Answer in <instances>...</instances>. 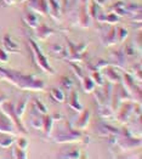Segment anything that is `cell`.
I'll return each instance as SVG.
<instances>
[{"label": "cell", "instance_id": "41", "mask_svg": "<svg viewBox=\"0 0 142 159\" xmlns=\"http://www.w3.org/2000/svg\"><path fill=\"white\" fill-rule=\"evenodd\" d=\"M17 146L20 147V148H22V149H27V147H28V140H26L25 137H20L17 140Z\"/></svg>", "mask_w": 142, "mask_h": 159}, {"label": "cell", "instance_id": "39", "mask_svg": "<svg viewBox=\"0 0 142 159\" xmlns=\"http://www.w3.org/2000/svg\"><path fill=\"white\" fill-rule=\"evenodd\" d=\"M123 52H124V55H125V56L134 57V56L136 55V49H135V46H132V45H126Z\"/></svg>", "mask_w": 142, "mask_h": 159}, {"label": "cell", "instance_id": "28", "mask_svg": "<svg viewBox=\"0 0 142 159\" xmlns=\"http://www.w3.org/2000/svg\"><path fill=\"white\" fill-rule=\"evenodd\" d=\"M128 73H129L134 79H137L139 81H141L142 72H141V65H140V63H134V65L131 66V68L128 70Z\"/></svg>", "mask_w": 142, "mask_h": 159}, {"label": "cell", "instance_id": "12", "mask_svg": "<svg viewBox=\"0 0 142 159\" xmlns=\"http://www.w3.org/2000/svg\"><path fill=\"white\" fill-rule=\"evenodd\" d=\"M49 5V16L53 18L55 21L60 22L61 21V15H62V6L57 0H48Z\"/></svg>", "mask_w": 142, "mask_h": 159}, {"label": "cell", "instance_id": "6", "mask_svg": "<svg viewBox=\"0 0 142 159\" xmlns=\"http://www.w3.org/2000/svg\"><path fill=\"white\" fill-rule=\"evenodd\" d=\"M17 131V128L15 125L12 119L5 114L2 111H0V134H6V135H12L15 136Z\"/></svg>", "mask_w": 142, "mask_h": 159}, {"label": "cell", "instance_id": "31", "mask_svg": "<svg viewBox=\"0 0 142 159\" xmlns=\"http://www.w3.org/2000/svg\"><path fill=\"white\" fill-rule=\"evenodd\" d=\"M86 9H88L89 16L92 17V18H96V16L98 15V5L96 4L95 0H91V2L89 4V5L86 4Z\"/></svg>", "mask_w": 142, "mask_h": 159}, {"label": "cell", "instance_id": "10", "mask_svg": "<svg viewBox=\"0 0 142 159\" xmlns=\"http://www.w3.org/2000/svg\"><path fill=\"white\" fill-rule=\"evenodd\" d=\"M132 105H134V103H131V101H128V102H125V103L123 102V105L119 108V111H118V112L116 111L117 121H119V123H121V124H125V123L129 121L130 117H131V114H132Z\"/></svg>", "mask_w": 142, "mask_h": 159}, {"label": "cell", "instance_id": "7", "mask_svg": "<svg viewBox=\"0 0 142 159\" xmlns=\"http://www.w3.org/2000/svg\"><path fill=\"white\" fill-rule=\"evenodd\" d=\"M27 6L32 12L40 16H49L48 0H27Z\"/></svg>", "mask_w": 142, "mask_h": 159}, {"label": "cell", "instance_id": "40", "mask_svg": "<svg viewBox=\"0 0 142 159\" xmlns=\"http://www.w3.org/2000/svg\"><path fill=\"white\" fill-rule=\"evenodd\" d=\"M9 62V52L5 49H0V63Z\"/></svg>", "mask_w": 142, "mask_h": 159}, {"label": "cell", "instance_id": "2", "mask_svg": "<svg viewBox=\"0 0 142 159\" xmlns=\"http://www.w3.org/2000/svg\"><path fill=\"white\" fill-rule=\"evenodd\" d=\"M57 125L53 124L51 135L49 139H51L56 143H68V142H80L84 136L78 129H74L69 121L58 120L56 121Z\"/></svg>", "mask_w": 142, "mask_h": 159}, {"label": "cell", "instance_id": "38", "mask_svg": "<svg viewBox=\"0 0 142 159\" xmlns=\"http://www.w3.org/2000/svg\"><path fill=\"white\" fill-rule=\"evenodd\" d=\"M126 11L130 13V15H134V13H141V6L139 4H131L129 6L125 7Z\"/></svg>", "mask_w": 142, "mask_h": 159}, {"label": "cell", "instance_id": "26", "mask_svg": "<svg viewBox=\"0 0 142 159\" xmlns=\"http://www.w3.org/2000/svg\"><path fill=\"white\" fill-rule=\"evenodd\" d=\"M13 142H15V137L12 135L2 134L0 136V148H9L12 146Z\"/></svg>", "mask_w": 142, "mask_h": 159}, {"label": "cell", "instance_id": "15", "mask_svg": "<svg viewBox=\"0 0 142 159\" xmlns=\"http://www.w3.org/2000/svg\"><path fill=\"white\" fill-rule=\"evenodd\" d=\"M102 70H103V74L102 75H103V78H106L107 83H109V84H118V83L121 81V77L117 73L114 68L107 66Z\"/></svg>", "mask_w": 142, "mask_h": 159}, {"label": "cell", "instance_id": "24", "mask_svg": "<svg viewBox=\"0 0 142 159\" xmlns=\"http://www.w3.org/2000/svg\"><path fill=\"white\" fill-rule=\"evenodd\" d=\"M50 96H51V98L53 101H56L58 103H63L66 101V93L62 90L57 89V88H52L50 90Z\"/></svg>", "mask_w": 142, "mask_h": 159}, {"label": "cell", "instance_id": "33", "mask_svg": "<svg viewBox=\"0 0 142 159\" xmlns=\"http://www.w3.org/2000/svg\"><path fill=\"white\" fill-rule=\"evenodd\" d=\"M98 114L102 118H111L113 116V111L109 108L108 105H101L98 106Z\"/></svg>", "mask_w": 142, "mask_h": 159}, {"label": "cell", "instance_id": "25", "mask_svg": "<svg viewBox=\"0 0 142 159\" xmlns=\"http://www.w3.org/2000/svg\"><path fill=\"white\" fill-rule=\"evenodd\" d=\"M80 81H81V85H83V89H84L85 93H90L95 90V86H96V85H95L94 80L91 79V77H86V75H85Z\"/></svg>", "mask_w": 142, "mask_h": 159}, {"label": "cell", "instance_id": "13", "mask_svg": "<svg viewBox=\"0 0 142 159\" xmlns=\"http://www.w3.org/2000/svg\"><path fill=\"white\" fill-rule=\"evenodd\" d=\"M2 45H4V49L9 53H18L21 51L20 45L11 38L10 34H5L2 37Z\"/></svg>", "mask_w": 142, "mask_h": 159}, {"label": "cell", "instance_id": "37", "mask_svg": "<svg viewBox=\"0 0 142 159\" xmlns=\"http://www.w3.org/2000/svg\"><path fill=\"white\" fill-rule=\"evenodd\" d=\"M119 20H120V17H119L116 12H112V13H109V15H106V21H104V23H107V25H116V23L119 22Z\"/></svg>", "mask_w": 142, "mask_h": 159}, {"label": "cell", "instance_id": "35", "mask_svg": "<svg viewBox=\"0 0 142 159\" xmlns=\"http://www.w3.org/2000/svg\"><path fill=\"white\" fill-rule=\"evenodd\" d=\"M61 86L65 89V91L69 93L73 89V81L69 79L68 77H61Z\"/></svg>", "mask_w": 142, "mask_h": 159}, {"label": "cell", "instance_id": "43", "mask_svg": "<svg viewBox=\"0 0 142 159\" xmlns=\"http://www.w3.org/2000/svg\"><path fill=\"white\" fill-rule=\"evenodd\" d=\"M2 2L6 6H12V5H15L17 2V0H2Z\"/></svg>", "mask_w": 142, "mask_h": 159}, {"label": "cell", "instance_id": "5", "mask_svg": "<svg viewBox=\"0 0 142 159\" xmlns=\"http://www.w3.org/2000/svg\"><path fill=\"white\" fill-rule=\"evenodd\" d=\"M101 41L106 46H113L118 43L116 33V26L114 25H107L106 27H102L101 29Z\"/></svg>", "mask_w": 142, "mask_h": 159}, {"label": "cell", "instance_id": "42", "mask_svg": "<svg viewBox=\"0 0 142 159\" xmlns=\"http://www.w3.org/2000/svg\"><path fill=\"white\" fill-rule=\"evenodd\" d=\"M50 116H51L53 123H56V121H58V120L63 119V117H62V114H61V113H53V114H50Z\"/></svg>", "mask_w": 142, "mask_h": 159}, {"label": "cell", "instance_id": "45", "mask_svg": "<svg viewBox=\"0 0 142 159\" xmlns=\"http://www.w3.org/2000/svg\"><path fill=\"white\" fill-rule=\"evenodd\" d=\"M95 1H96V4H97L98 6H102V5H103L107 0H95Z\"/></svg>", "mask_w": 142, "mask_h": 159}, {"label": "cell", "instance_id": "18", "mask_svg": "<svg viewBox=\"0 0 142 159\" xmlns=\"http://www.w3.org/2000/svg\"><path fill=\"white\" fill-rule=\"evenodd\" d=\"M22 20H23V22H25V25L28 26L29 28H32V29H34V28H37L39 26V17L37 13L34 12H27L23 15V17H22Z\"/></svg>", "mask_w": 142, "mask_h": 159}, {"label": "cell", "instance_id": "17", "mask_svg": "<svg viewBox=\"0 0 142 159\" xmlns=\"http://www.w3.org/2000/svg\"><path fill=\"white\" fill-rule=\"evenodd\" d=\"M109 63H112V66H117L118 68H124V65L126 63V56L124 55V52L121 50L112 52Z\"/></svg>", "mask_w": 142, "mask_h": 159}, {"label": "cell", "instance_id": "36", "mask_svg": "<svg viewBox=\"0 0 142 159\" xmlns=\"http://www.w3.org/2000/svg\"><path fill=\"white\" fill-rule=\"evenodd\" d=\"M33 107L38 111L39 113H41V114H46L48 113V108L44 106V103H41V101H39L38 98H33Z\"/></svg>", "mask_w": 142, "mask_h": 159}, {"label": "cell", "instance_id": "27", "mask_svg": "<svg viewBox=\"0 0 142 159\" xmlns=\"http://www.w3.org/2000/svg\"><path fill=\"white\" fill-rule=\"evenodd\" d=\"M56 158H68V159H74V158H80V151L79 149H72V151H62V153L55 156Z\"/></svg>", "mask_w": 142, "mask_h": 159}, {"label": "cell", "instance_id": "4", "mask_svg": "<svg viewBox=\"0 0 142 159\" xmlns=\"http://www.w3.org/2000/svg\"><path fill=\"white\" fill-rule=\"evenodd\" d=\"M0 111H2L5 114H7V116L12 119V121L15 123V125H16L18 133H22V134L27 133L26 128H25L23 124L21 123V119L16 116V113H15V111H13V105L11 103V102H9V100L4 101V102L0 105Z\"/></svg>", "mask_w": 142, "mask_h": 159}, {"label": "cell", "instance_id": "30", "mask_svg": "<svg viewBox=\"0 0 142 159\" xmlns=\"http://www.w3.org/2000/svg\"><path fill=\"white\" fill-rule=\"evenodd\" d=\"M91 79L94 80L95 85H98V86H103L104 84V78L102 75V73H100V70H92L91 72Z\"/></svg>", "mask_w": 142, "mask_h": 159}, {"label": "cell", "instance_id": "21", "mask_svg": "<svg viewBox=\"0 0 142 159\" xmlns=\"http://www.w3.org/2000/svg\"><path fill=\"white\" fill-rule=\"evenodd\" d=\"M27 105H28V97H27V96H23V97L17 102L16 106L13 105V111H15L16 116H17L20 119H21V118L23 117V114H25V111H26V108H27Z\"/></svg>", "mask_w": 142, "mask_h": 159}, {"label": "cell", "instance_id": "20", "mask_svg": "<svg viewBox=\"0 0 142 159\" xmlns=\"http://www.w3.org/2000/svg\"><path fill=\"white\" fill-rule=\"evenodd\" d=\"M52 126H53V120H52L51 116L48 114V113L44 114L43 116V129H41V131L44 133V135L46 137H50L52 131Z\"/></svg>", "mask_w": 142, "mask_h": 159}, {"label": "cell", "instance_id": "19", "mask_svg": "<svg viewBox=\"0 0 142 159\" xmlns=\"http://www.w3.org/2000/svg\"><path fill=\"white\" fill-rule=\"evenodd\" d=\"M80 117L78 118L77 120V124H76V128L78 130H84L86 129V126L89 125V121H90V112L86 109V111H81L80 112Z\"/></svg>", "mask_w": 142, "mask_h": 159}, {"label": "cell", "instance_id": "29", "mask_svg": "<svg viewBox=\"0 0 142 159\" xmlns=\"http://www.w3.org/2000/svg\"><path fill=\"white\" fill-rule=\"evenodd\" d=\"M116 33H117V40L118 43H124V40L128 38L129 32L128 29H125L124 27H116Z\"/></svg>", "mask_w": 142, "mask_h": 159}, {"label": "cell", "instance_id": "11", "mask_svg": "<svg viewBox=\"0 0 142 159\" xmlns=\"http://www.w3.org/2000/svg\"><path fill=\"white\" fill-rule=\"evenodd\" d=\"M34 30H35V38L38 40H41V41L46 40L49 37H51L55 33H57L55 29H52L49 26L44 25V23H41V25L39 23V26L37 28H34Z\"/></svg>", "mask_w": 142, "mask_h": 159}, {"label": "cell", "instance_id": "14", "mask_svg": "<svg viewBox=\"0 0 142 159\" xmlns=\"http://www.w3.org/2000/svg\"><path fill=\"white\" fill-rule=\"evenodd\" d=\"M43 116H44V114L39 113L38 111L33 107L32 111H30V113H29V124H30L34 129L41 130V129H43Z\"/></svg>", "mask_w": 142, "mask_h": 159}, {"label": "cell", "instance_id": "44", "mask_svg": "<svg viewBox=\"0 0 142 159\" xmlns=\"http://www.w3.org/2000/svg\"><path fill=\"white\" fill-rule=\"evenodd\" d=\"M7 100V97L5 96V95H2V93H0V105L4 102V101H6Z\"/></svg>", "mask_w": 142, "mask_h": 159}, {"label": "cell", "instance_id": "22", "mask_svg": "<svg viewBox=\"0 0 142 159\" xmlns=\"http://www.w3.org/2000/svg\"><path fill=\"white\" fill-rule=\"evenodd\" d=\"M50 52L55 57H58V58H66V56H67L66 48L63 45H60V44H52L50 46Z\"/></svg>", "mask_w": 142, "mask_h": 159}, {"label": "cell", "instance_id": "23", "mask_svg": "<svg viewBox=\"0 0 142 159\" xmlns=\"http://www.w3.org/2000/svg\"><path fill=\"white\" fill-rule=\"evenodd\" d=\"M107 66H109L108 61H106L103 58H95L94 62H90L88 65V68L91 69V70H102Z\"/></svg>", "mask_w": 142, "mask_h": 159}, {"label": "cell", "instance_id": "8", "mask_svg": "<svg viewBox=\"0 0 142 159\" xmlns=\"http://www.w3.org/2000/svg\"><path fill=\"white\" fill-rule=\"evenodd\" d=\"M77 16H76V25H78L81 28H88L90 26V16L88 13V9H86V4H80L78 10L76 11Z\"/></svg>", "mask_w": 142, "mask_h": 159}, {"label": "cell", "instance_id": "1", "mask_svg": "<svg viewBox=\"0 0 142 159\" xmlns=\"http://www.w3.org/2000/svg\"><path fill=\"white\" fill-rule=\"evenodd\" d=\"M0 79L10 81L15 86L26 91H43L45 90V83L38 79L33 74H23L13 69L0 67Z\"/></svg>", "mask_w": 142, "mask_h": 159}, {"label": "cell", "instance_id": "9", "mask_svg": "<svg viewBox=\"0 0 142 159\" xmlns=\"http://www.w3.org/2000/svg\"><path fill=\"white\" fill-rule=\"evenodd\" d=\"M116 145L120 147L121 151H129V149H134L136 147L141 146V140L140 137L135 139L134 136H126V137H118Z\"/></svg>", "mask_w": 142, "mask_h": 159}, {"label": "cell", "instance_id": "34", "mask_svg": "<svg viewBox=\"0 0 142 159\" xmlns=\"http://www.w3.org/2000/svg\"><path fill=\"white\" fill-rule=\"evenodd\" d=\"M27 157H28V156H27L26 149H22V148H20L18 146L13 147V149H12V158L25 159V158H27Z\"/></svg>", "mask_w": 142, "mask_h": 159}, {"label": "cell", "instance_id": "32", "mask_svg": "<svg viewBox=\"0 0 142 159\" xmlns=\"http://www.w3.org/2000/svg\"><path fill=\"white\" fill-rule=\"evenodd\" d=\"M69 63H71V68H72V70L74 72L76 77H77L79 80H81L85 75H86V74L84 73V69L79 66L78 63H76V62H69Z\"/></svg>", "mask_w": 142, "mask_h": 159}, {"label": "cell", "instance_id": "3", "mask_svg": "<svg viewBox=\"0 0 142 159\" xmlns=\"http://www.w3.org/2000/svg\"><path fill=\"white\" fill-rule=\"evenodd\" d=\"M28 44H29V46H30L33 57H34V60H35V62H37V65H38L39 68H40L41 70H44L45 73L50 74V75L55 74L53 68H52L51 65L49 63V60H48L46 56L43 53L41 49L39 48V45L37 44V41H34L32 38H29V39H28Z\"/></svg>", "mask_w": 142, "mask_h": 159}, {"label": "cell", "instance_id": "16", "mask_svg": "<svg viewBox=\"0 0 142 159\" xmlns=\"http://www.w3.org/2000/svg\"><path fill=\"white\" fill-rule=\"evenodd\" d=\"M68 106L71 107L73 111H76L77 113H80L84 108L80 105L79 102V96H78V93L76 90H71L69 93H68Z\"/></svg>", "mask_w": 142, "mask_h": 159}]
</instances>
